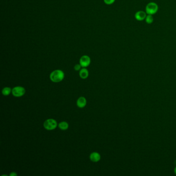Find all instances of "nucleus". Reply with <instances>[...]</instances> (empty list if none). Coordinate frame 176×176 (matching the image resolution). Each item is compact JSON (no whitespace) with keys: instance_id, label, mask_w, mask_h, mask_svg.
I'll return each mask as SVG.
<instances>
[{"instance_id":"nucleus-1","label":"nucleus","mask_w":176,"mask_h":176,"mask_svg":"<svg viewBox=\"0 0 176 176\" xmlns=\"http://www.w3.org/2000/svg\"><path fill=\"white\" fill-rule=\"evenodd\" d=\"M65 74L61 70H55L50 74V78L53 82L58 83L64 79Z\"/></svg>"},{"instance_id":"nucleus-2","label":"nucleus","mask_w":176,"mask_h":176,"mask_svg":"<svg viewBox=\"0 0 176 176\" xmlns=\"http://www.w3.org/2000/svg\"><path fill=\"white\" fill-rule=\"evenodd\" d=\"M159 10V6L157 3L151 2L146 5L145 7V12L147 15H154L158 13Z\"/></svg>"},{"instance_id":"nucleus-3","label":"nucleus","mask_w":176,"mask_h":176,"mask_svg":"<svg viewBox=\"0 0 176 176\" xmlns=\"http://www.w3.org/2000/svg\"><path fill=\"white\" fill-rule=\"evenodd\" d=\"M44 126V128L48 130H53L57 127V122L54 119H48L45 121Z\"/></svg>"},{"instance_id":"nucleus-4","label":"nucleus","mask_w":176,"mask_h":176,"mask_svg":"<svg viewBox=\"0 0 176 176\" xmlns=\"http://www.w3.org/2000/svg\"><path fill=\"white\" fill-rule=\"evenodd\" d=\"M12 94L16 97H20L23 96L25 93V89L21 86H17L12 89Z\"/></svg>"},{"instance_id":"nucleus-5","label":"nucleus","mask_w":176,"mask_h":176,"mask_svg":"<svg viewBox=\"0 0 176 176\" xmlns=\"http://www.w3.org/2000/svg\"><path fill=\"white\" fill-rule=\"evenodd\" d=\"M91 63V59L88 55H83L80 58V64L82 68H86L89 66Z\"/></svg>"},{"instance_id":"nucleus-6","label":"nucleus","mask_w":176,"mask_h":176,"mask_svg":"<svg viewBox=\"0 0 176 176\" xmlns=\"http://www.w3.org/2000/svg\"><path fill=\"white\" fill-rule=\"evenodd\" d=\"M146 13L145 11H143V10H139L135 13L134 15V18L136 20L138 21H142L145 20L147 16Z\"/></svg>"},{"instance_id":"nucleus-7","label":"nucleus","mask_w":176,"mask_h":176,"mask_svg":"<svg viewBox=\"0 0 176 176\" xmlns=\"http://www.w3.org/2000/svg\"><path fill=\"white\" fill-rule=\"evenodd\" d=\"M90 160L92 161L93 162H97L100 160L101 156L100 154L98 152H94L90 154L89 156Z\"/></svg>"},{"instance_id":"nucleus-8","label":"nucleus","mask_w":176,"mask_h":176,"mask_svg":"<svg viewBox=\"0 0 176 176\" xmlns=\"http://www.w3.org/2000/svg\"><path fill=\"white\" fill-rule=\"evenodd\" d=\"M87 101L86 99L85 98L83 97H81L79 98L78 99L77 102V104L79 108H83L86 105Z\"/></svg>"},{"instance_id":"nucleus-9","label":"nucleus","mask_w":176,"mask_h":176,"mask_svg":"<svg viewBox=\"0 0 176 176\" xmlns=\"http://www.w3.org/2000/svg\"><path fill=\"white\" fill-rule=\"evenodd\" d=\"M79 74L81 78H82L83 79H85L88 78L89 75V72L86 68H83L80 70Z\"/></svg>"},{"instance_id":"nucleus-10","label":"nucleus","mask_w":176,"mask_h":176,"mask_svg":"<svg viewBox=\"0 0 176 176\" xmlns=\"http://www.w3.org/2000/svg\"><path fill=\"white\" fill-rule=\"evenodd\" d=\"M58 127L62 130H66L69 127V125L66 121H62L58 124Z\"/></svg>"},{"instance_id":"nucleus-11","label":"nucleus","mask_w":176,"mask_h":176,"mask_svg":"<svg viewBox=\"0 0 176 176\" xmlns=\"http://www.w3.org/2000/svg\"><path fill=\"white\" fill-rule=\"evenodd\" d=\"M146 23L150 24L153 23L154 21V18H153V15H147L145 19Z\"/></svg>"},{"instance_id":"nucleus-12","label":"nucleus","mask_w":176,"mask_h":176,"mask_svg":"<svg viewBox=\"0 0 176 176\" xmlns=\"http://www.w3.org/2000/svg\"><path fill=\"white\" fill-rule=\"evenodd\" d=\"M12 92V90L10 87H5L2 90V94L4 96H8Z\"/></svg>"},{"instance_id":"nucleus-13","label":"nucleus","mask_w":176,"mask_h":176,"mask_svg":"<svg viewBox=\"0 0 176 176\" xmlns=\"http://www.w3.org/2000/svg\"><path fill=\"white\" fill-rule=\"evenodd\" d=\"M116 0H103L104 3H105V4L108 5H112L114 3Z\"/></svg>"},{"instance_id":"nucleus-14","label":"nucleus","mask_w":176,"mask_h":176,"mask_svg":"<svg viewBox=\"0 0 176 176\" xmlns=\"http://www.w3.org/2000/svg\"><path fill=\"white\" fill-rule=\"evenodd\" d=\"M81 67H82V66L80 64H76V65L74 67V69L76 71H79L81 69Z\"/></svg>"},{"instance_id":"nucleus-15","label":"nucleus","mask_w":176,"mask_h":176,"mask_svg":"<svg viewBox=\"0 0 176 176\" xmlns=\"http://www.w3.org/2000/svg\"><path fill=\"white\" fill-rule=\"evenodd\" d=\"M17 176V174L15 172H12L11 174H10V176Z\"/></svg>"},{"instance_id":"nucleus-16","label":"nucleus","mask_w":176,"mask_h":176,"mask_svg":"<svg viewBox=\"0 0 176 176\" xmlns=\"http://www.w3.org/2000/svg\"><path fill=\"white\" fill-rule=\"evenodd\" d=\"M174 173H175V174L176 175V167L175 168V169H174Z\"/></svg>"}]
</instances>
